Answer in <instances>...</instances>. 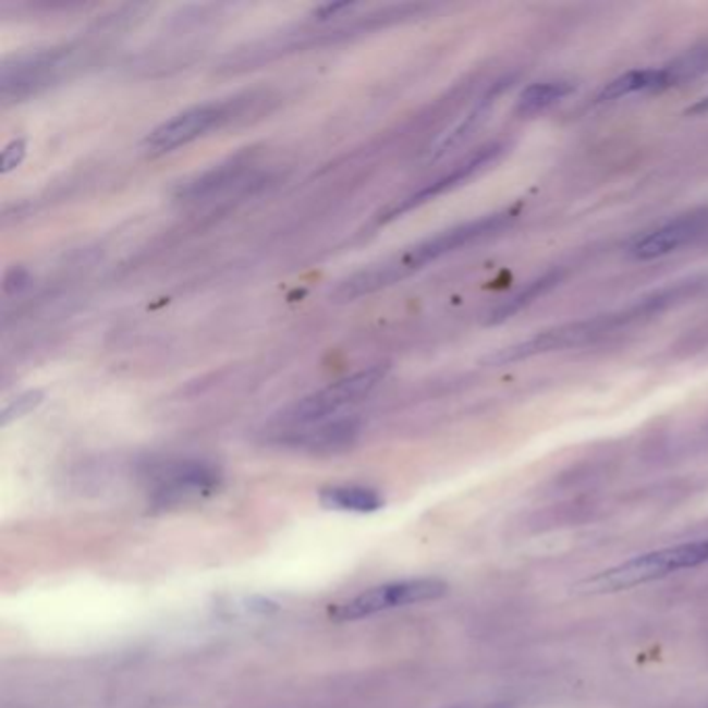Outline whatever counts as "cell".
Masks as SVG:
<instances>
[{"mask_svg": "<svg viewBox=\"0 0 708 708\" xmlns=\"http://www.w3.org/2000/svg\"><path fill=\"white\" fill-rule=\"evenodd\" d=\"M510 221H513L511 212H499V215H488L476 221L451 227L443 233H437L420 244L403 249L401 254L378 260L375 265H368L354 274L345 277L332 291L331 300L337 304H347L364 295H373L382 289L393 288L399 281L412 277L424 266L437 263L447 254L462 249L465 245L480 242L490 233L501 231L505 224H510Z\"/></svg>", "mask_w": 708, "mask_h": 708, "instance_id": "1", "label": "cell"}, {"mask_svg": "<svg viewBox=\"0 0 708 708\" xmlns=\"http://www.w3.org/2000/svg\"><path fill=\"white\" fill-rule=\"evenodd\" d=\"M86 59L88 50L80 45L50 46L7 59L0 69V98L15 105L38 96L75 75Z\"/></svg>", "mask_w": 708, "mask_h": 708, "instance_id": "2", "label": "cell"}, {"mask_svg": "<svg viewBox=\"0 0 708 708\" xmlns=\"http://www.w3.org/2000/svg\"><path fill=\"white\" fill-rule=\"evenodd\" d=\"M387 375V364H375L350 377L339 378L310 395L293 401L281 414L274 416L272 426L277 430H289L337 418L345 407L368 398Z\"/></svg>", "mask_w": 708, "mask_h": 708, "instance_id": "3", "label": "cell"}, {"mask_svg": "<svg viewBox=\"0 0 708 708\" xmlns=\"http://www.w3.org/2000/svg\"><path fill=\"white\" fill-rule=\"evenodd\" d=\"M258 98L254 94L233 96L227 100H210L194 105L175 117L160 123L146 135L144 148L150 155H167L196 142L215 130L237 121L247 112V105H254Z\"/></svg>", "mask_w": 708, "mask_h": 708, "instance_id": "4", "label": "cell"}, {"mask_svg": "<svg viewBox=\"0 0 708 708\" xmlns=\"http://www.w3.org/2000/svg\"><path fill=\"white\" fill-rule=\"evenodd\" d=\"M708 561V540H696L678 547L661 549L655 553L640 554L632 561H625L613 570L586 579L588 593H618L646 582L669 576L689 567H698Z\"/></svg>", "mask_w": 708, "mask_h": 708, "instance_id": "5", "label": "cell"}, {"mask_svg": "<svg viewBox=\"0 0 708 708\" xmlns=\"http://www.w3.org/2000/svg\"><path fill=\"white\" fill-rule=\"evenodd\" d=\"M447 590H449L447 582L439 577H412V579L389 582V584L368 588L343 605H337L331 611V618L339 623L366 620L384 611L437 600L444 597Z\"/></svg>", "mask_w": 708, "mask_h": 708, "instance_id": "6", "label": "cell"}, {"mask_svg": "<svg viewBox=\"0 0 708 708\" xmlns=\"http://www.w3.org/2000/svg\"><path fill=\"white\" fill-rule=\"evenodd\" d=\"M222 474L219 467L206 462H183L173 465L158 478L152 505L158 510H169L198 501L202 497L219 490Z\"/></svg>", "mask_w": 708, "mask_h": 708, "instance_id": "7", "label": "cell"}, {"mask_svg": "<svg viewBox=\"0 0 708 708\" xmlns=\"http://www.w3.org/2000/svg\"><path fill=\"white\" fill-rule=\"evenodd\" d=\"M362 432V422L355 416H337L331 420L318 422L302 428L277 430L274 443L288 449H297L312 455H332L347 451Z\"/></svg>", "mask_w": 708, "mask_h": 708, "instance_id": "8", "label": "cell"}, {"mask_svg": "<svg viewBox=\"0 0 708 708\" xmlns=\"http://www.w3.org/2000/svg\"><path fill=\"white\" fill-rule=\"evenodd\" d=\"M501 155V146L499 144H488L485 148H478L474 155L467 156L464 158L460 164H455L451 171H447L444 175H441L430 183H426L420 190H416L414 194L405 196V198L399 199L393 206L384 208V212H380L378 221L380 222H391L403 217L405 212L418 208L422 204L430 202V199L439 198L443 196L447 192H451L453 187L462 185L467 179L478 175L485 167H488L497 156Z\"/></svg>", "mask_w": 708, "mask_h": 708, "instance_id": "9", "label": "cell"}, {"mask_svg": "<svg viewBox=\"0 0 708 708\" xmlns=\"http://www.w3.org/2000/svg\"><path fill=\"white\" fill-rule=\"evenodd\" d=\"M708 231V210H694L682 215L673 221L664 222L655 231L646 233L636 244L632 245V256L636 260H655L663 258L684 245L692 244Z\"/></svg>", "mask_w": 708, "mask_h": 708, "instance_id": "10", "label": "cell"}, {"mask_svg": "<svg viewBox=\"0 0 708 708\" xmlns=\"http://www.w3.org/2000/svg\"><path fill=\"white\" fill-rule=\"evenodd\" d=\"M247 171H249V160H240V158L217 164L199 173L198 178L187 181L185 185H181L178 190V199L183 204H198L221 196L233 185H237V181H242Z\"/></svg>", "mask_w": 708, "mask_h": 708, "instance_id": "11", "label": "cell"}, {"mask_svg": "<svg viewBox=\"0 0 708 708\" xmlns=\"http://www.w3.org/2000/svg\"><path fill=\"white\" fill-rule=\"evenodd\" d=\"M325 510L345 511V513H375L384 508V499L377 488L364 485H332L318 495Z\"/></svg>", "mask_w": 708, "mask_h": 708, "instance_id": "12", "label": "cell"}, {"mask_svg": "<svg viewBox=\"0 0 708 708\" xmlns=\"http://www.w3.org/2000/svg\"><path fill=\"white\" fill-rule=\"evenodd\" d=\"M678 66L671 69H643V71H630L621 75L618 80L609 82L602 91L598 94V100H620L632 94H643V91H655L663 89L675 80Z\"/></svg>", "mask_w": 708, "mask_h": 708, "instance_id": "13", "label": "cell"}, {"mask_svg": "<svg viewBox=\"0 0 708 708\" xmlns=\"http://www.w3.org/2000/svg\"><path fill=\"white\" fill-rule=\"evenodd\" d=\"M574 84L565 80H549V82H538L532 84L522 91L517 100V111L522 114H536V112L547 111L567 98L574 91Z\"/></svg>", "mask_w": 708, "mask_h": 708, "instance_id": "14", "label": "cell"}, {"mask_svg": "<svg viewBox=\"0 0 708 708\" xmlns=\"http://www.w3.org/2000/svg\"><path fill=\"white\" fill-rule=\"evenodd\" d=\"M42 401H45V393L40 389H32V391H25L17 398L9 399L4 403V407H2L0 424L9 426L11 422L20 420L23 416L32 414L34 410H38Z\"/></svg>", "mask_w": 708, "mask_h": 708, "instance_id": "15", "label": "cell"}, {"mask_svg": "<svg viewBox=\"0 0 708 708\" xmlns=\"http://www.w3.org/2000/svg\"><path fill=\"white\" fill-rule=\"evenodd\" d=\"M27 156V142L23 137H17L13 142H9L2 150V156H0V173L2 175H9L11 171L20 169Z\"/></svg>", "mask_w": 708, "mask_h": 708, "instance_id": "16", "label": "cell"}, {"mask_svg": "<svg viewBox=\"0 0 708 708\" xmlns=\"http://www.w3.org/2000/svg\"><path fill=\"white\" fill-rule=\"evenodd\" d=\"M708 111V98H705L703 102H698L694 109H692V112H705Z\"/></svg>", "mask_w": 708, "mask_h": 708, "instance_id": "17", "label": "cell"}, {"mask_svg": "<svg viewBox=\"0 0 708 708\" xmlns=\"http://www.w3.org/2000/svg\"><path fill=\"white\" fill-rule=\"evenodd\" d=\"M455 708H474V707H455ZM483 708H499V707H483Z\"/></svg>", "mask_w": 708, "mask_h": 708, "instance_id": "18", "label": "cell"}]
</instances>
